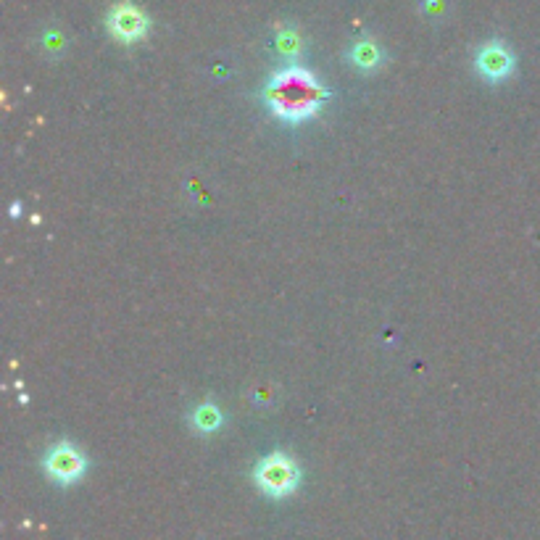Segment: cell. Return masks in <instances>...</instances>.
<instances>
[{
  "label": "cell",
  "mask_w": 540,
  "mask_h": 540,
  "mask_svg": "<svg viewBox=\"0 0 540 540\" xmlns=\"http://www.w3.org/2000/svg\"><path fill=\"white\" fill-rule=\"evenodd\" d=\"M264 98L280 119L301 122L306 116L317 114L319 106L327 98V90L319 85L311 72H306L301 66H290L269 80Z\"/></svg>",
  "instance_id": "cell-1"
},
{
  "label": "cell",
  "mask_w": 540,
  "mask_h": 540,
  "mask_svg": "<svg viewBox=\"0 0 540 540\" xmlns=\"http://www.w3.org/2000/svg\"><path fill=\"white\" fill-rule=\"evenodd\" d=\"M253 477L269 498H285L298 488V467L285 454H272L261 459Z\"/></svg>",
  "instance_id": "cell-2"
},
{
  "label": "cell",
  "mask_w": 540,
  "mask_h": 540,
  "mask_svg": "<svg viewBox=\"0 0 540 540\" xmlns=\"http://www.w3.org/2000/svg\"><path fill=\"white\" fill-rule=\"evenodd\" d=\"M85 456L72 446V443H56V446L45 454V472L61 485L77 483L85 475Z\"/></svg>",
  "instance_id": "cell-3"
},
{
  "label": "cell",
  "mask_w": 540,
  "mask_h": 540,
  "mask_svg": "<svg viewBox=\"0 0 540 540\" xmlns=\"http://www.w3.org/2000/svg\"><path fill=\"white\" fill-rule=\"evenodd\" d=\"M108 32L122 40V43H135L148 32V16L135 6V3H119L108 11L106 19Z\"/></svg>",
  "instance_id": "cell-4"
},
{
  "label": "cell",
  "mask_w": 540,
  "mask_h": 540,
  "mask_svg": "<svg viewBox=\"0 0 540 540\" xmlns=\"http://www.w3.org/2000/svg\"><path fill=\"white\" fill-rule=\"evenodd\" d=\"M477 69H480L483 77H490V80H504L514 69V58L504 43L490 40L477 53Z\"/></svg>",
  "instance_id": "cell-5"
},
{
  "label": "cell",
  "mask_w": 540,
  "mask_h": 540,
  "mask_svg": "<svg viewBox=\"0 0 540 540\" xmlns=\"http://www.w3.org/2000/svg\"><path fill=\"white\" fill-rule=\"evenodd\" d=\"M351 61L359 66V69H367L369 72V69H375V66L382 61V51L375 43H372V40H361V43L353 45Z\"/></svg>",
  "instance_id": "cell-6"
},
{
  "label": "cell",
  "mask_w": 540,
  "mask_h": 540,
  "mask_svg": "<svg viewBox=\"0 0 540 540\" xmlns=\"http://www.w3.org/2000/svg\"><path fill=\"white\" fill-rule=\"evenodd\" d=\"M193 422L198 427H201L203 432H211V430H216V427H219V422H222V414H219V409H216L214 404H203L201 409L195 411Z\"/></svg>",
  "instance_id": "cell-7"
},
{
  "label": "cell",
  "mask_w": 540,
  "mask_h": 540,
  "mask_svg": "<svg viewBox=\"0 0 540 540\" xmlns=\"http://www.w3.org/2000/svg\"><path fill=\"white\" fill-rule=\"evenodd\" d=\"M277 48H280V53H285V56H298L301 53V37H298V32H293V29H285V32H280V37H277Z\"/></svg>",
  "instance_id": "cell-8"
}]
</instances>
